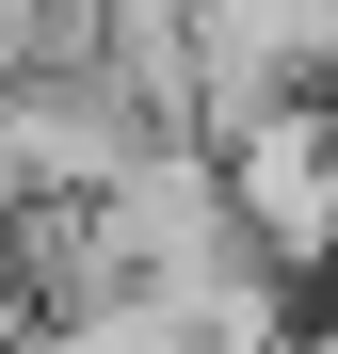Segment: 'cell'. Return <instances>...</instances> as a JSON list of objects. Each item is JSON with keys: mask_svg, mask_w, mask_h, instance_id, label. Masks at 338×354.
I'll use <instances>...</instances> for the list:
<instances>
[{"mask_svg": "<svg viewBox=\"0 0 338 354\" xmlns=\"http://www.w3.org/2000/svg\"><path fill=\"white\" fill-rule=\"evenodd\" d=\"M161 113L97 65V48H32L17 81H0V209H65V194H113V161H129Z\"/></svg>", "mask_w": 338, "mask_h": 354, "instance_id": "obj_1", "label": "cell"}, {"mask_svg": "<svg viewBox=\"0 0 338 354\" xmlns=\"http://www.w3.org/2000/svg\"><path fill=\"white\" fill-rule=\"evenodd\" d=\"M97 258H113V290H178L209 258H258L242 209H225V145L209 129H145L113 161V194H97Z\"/></svg>", "mask_w": 338, "mask_h": 354, "instance_id": "obj_2", "label": "cell"}, {"mask_svg": "<svg viewBox=\"0 0 338 354\" xmlns=\"http://www.w3.org/2000/svg\"><path fill=\"white\" fill-rule=\"evenodd\" d=\"M225 209H242V242L274 274H338V129H322V97H274L225 129Z\"/></svg>", "mask_w": 338, "mask_h": 354, "instance_id": "obj_3", "label": "cell"}, {"mask_svg": "<svg viewBox=\"0 0 338 354\" xmlns=\"http://www.w3.org/2000/svg\"><path fill=\"white\" fill-rule=\"evenodd\" d=\"M32 48H48V0H0V81H17Z\"/></svg>", "mask_w": 338, "mask_h": 354, "instance_id": "obj_4", "label": "cell"}]
</instances>
